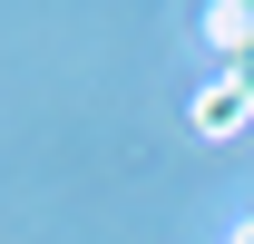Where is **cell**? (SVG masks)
<instances>
[{
    "label": "cell",
    "instance_id": "1",
    "mask_svg": "<svg viewBox=\"0 0 254 244\" xmlns=\"http://www.w3.org/2000/svg\"><path fill=\"white\" fill-rule=\"evenodd\" d=\"M186 118H195V137H235V127L254 118V59H245V68H225V78H205Z\"/></svg>",
    "mask_w": 254,
    "mask_h": 244
},
{
    "label": "cell",
    "instance_id": "2",
    "mask_svg": "<svg viewBox=\"0 0 254 244\" xmlns=\"http://www.w3.org/2000/svg\"><path fill=\"white\" fill-rule=\"evenodd\" d=\"M225 244H254V215H235V225H225Z\"/></svg>",
    "mask_w": 254,
    "mask_h": 244
}]
</instances>
